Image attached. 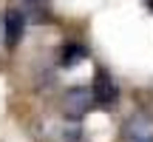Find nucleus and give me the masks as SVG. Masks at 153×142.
Listing matches in <instances>:
<instances>
[{"label": "nucleus", "mask_w": 153, "mask_h": 142, "mask_svg": "<svg viewBox=\"0 0 153 142\" xmlns=\"http://www.w3.org/2000/svg\"><path fill=\"white\" fill-rule=\"evenodd\" d=\"M97 108V99H94V88H71L62 99V114L68 120H82L91 111Z\"/></svg>", "instance_id": "f257e3e1"}, {"label": "nucleus", "mask_w": 153, "mask_h": 142, "mask_svg": "<svg viewBox=\"0 0 153 142\" xmlns=\"http://www.w3.org/2000/svg\"><path fill=\"white\" fill-rule=\"evenodd\" d=\"M94 99H97V105H102V108H114L116 99H119V88H116V82L111 80L105 71H97V80H94Z\"/></svg>", "instance_id": "f03ea898"}, {"label": "nucleus", "mask_w": 153, "mask_h": 142, "mask_svg": "<svg viewBox=\"0 0 153 142\" xmlns=\"http://www.w3.org/2000/svg\"><path fill=\"white\" fill-rule=\"evenodd\" d=\"M23 31H26V17H23L20 11L9 9L6 17H3V40H6V46L14 49V46L23 40Z\"/></svg>", "instance_id": "7ed1b4c3"}, {"label": "nucleus", "mask_w": 153, "mask_h": 142, "mask_svg": "<svg viewBox=\"0 0 153 142\" xmlns=\"http://www.w3.org/2000/svg\"><path fill=\"white\" fill-rule=\"evenodd\" d=\"M82 60H85V49H82V46H76V43H68L65 49H62L60 66L71 68V66H76V63H82Z\"/></svg>", "instance_id": "20e7f679"}, {"label": "nucleus", "mask_w": 153, "mask_h": 142, "mask_svg": "<svg viewBox=\"0 0 153 142\" xmlns=\"http://www.w3.org/2000/svg\"><path fill=\"white\" fill-rule=\"evenodd\" d=\"M125 142H153V139H139V137H125Z\"/></svg>", "instance_id": "39448f33"}, {"label": "nucleus", "mask_w": 153, "mask_h": 142, "mask_svg": "<svg viewBox=\"0 0 153 142\" xmlns=\"http://www.w3.org/2000/svg\"><path fill=\"white\" fill-rule=\"evenodd\" d=\"M148 6H150V9H153V0H148Z\"/></svg>", "instance_id": "423d86ee"}]
</instances>
